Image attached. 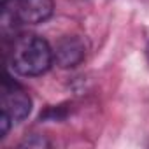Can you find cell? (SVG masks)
Instances as JSON below:
<instances>
[{"mask_svg": "<svg viewBox=\"0 0 149 149\" xmlns=\"http://www.w3.org/2000/svg\"><path fill=\"white\" fill-rule=\"evenodd\" d=\"M7 61L19 76L35 77L46 74L54 63V53L49 42L35 33L16 35L7 49Z\"/></svg>", "mask_w": 149, "mask_h": 149, "instance_id": "cell-1", "label": "cell"}, {"mask_svg": "<svg viewBox=\"0 0 149 149\" xmlns=\"http://www.w3.org/2000/svg\"><path fill=\"white\" fill-rule=\"evenodd\" d=\"M32 112V98L26 90L6 74L2 83V114L13 125L21 123Z\"/></svg>", "mask_w": 149, "mask_h": 149, "instance_id": "cell-2", "label": "cell"}, {"mask_svg": "<svg viewBox=\"0 0 149 149\" xmlns=\"http://www.w3.org/2000/svg\"><path fill=\"white\" fill-rule=\"evenodd\" d=\"M2 9H7L16 23L39 25L53 16L54 2L53 0H2Z\"/></svg>", "mask_w": 149, "mask_h": 149, "instance_id": "cell-3", "label": "cell"}, {"mask_svg": "<svg viewBox=\"0 0 149 149\" xmlns=\"http://www.w3.org/2000/svg\"><path fill=\"white\" fill-rule=\"evenodd\" d=\"M54 53V63L61 68H72L77 67L84 56H86V46L84 40L77 35H67L60 39L53 49Z\"/></svg>", "mask_w": 149, "mask_h": 149, "instance_id": "cell-4", "label": "cell"}, {"mask_svg": "<svg viewBox=\"0 0 149 149\" xmlns=\"http://www.w3.org/2000/svg\"><path fill=\"white\" fill-rule=\"evenodd\" d=\"M23 146H28V147H32V146H39V147H42V146H49L44 139H40V137H37V135H32L30 139H26L25 142H23Z\"/></svg>", "mask_w": 149, "mask_h": 149, "instance_id": "cell-5", "label": "cell"}, {"mask_svg": "<svg viewBox=\"0 0 149 149\" xmlns=\"http://www.w3.org/2000/svg\"><path fill=\"white\" fill-rule=\"evenodd\" d=\"M146 56H147V61H149V42H147V47H146Z\"/></svg>", "mask_w": 149, "mask_h": 149, "instance_id": "cell-6", "label": "cell"}]
</instances>
